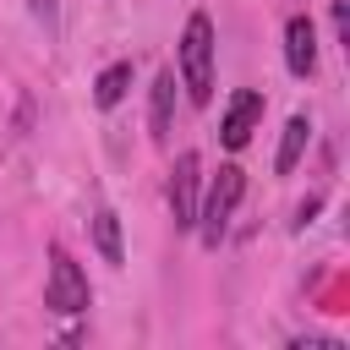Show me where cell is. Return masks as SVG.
<instances>
[{
  "label": "cell",
  "instance_id": "obj_1",
  "mask_svg": "<svg viewBox=\"0 0 350 350\" xmlns=\"http://www.w3.org/2000/svg\"><path fill=\"white\" fill-rule=\"evenodd\" d=\"M180 88L191 93V104L213 98V22L202 11H191L180 33Z\"/></svg>",
  "mask_w": 350,
  "mask_h": 350
},
{
  "label": "cell",
  "instance_id": "obj_2",
  "mask_svg": "<svg viewBox=\"0 0 350 350\" xmlns=\"http://www.w3.org/2000/svg\"><path fill=\"white\" fill-rule=\"evenodd\" d=\"M88 301H93V290H88V273L71 262V252H66V246H49L44 306H49V312H60V317H77V312H88Z\"/></svg>",
  "mask_w": 350,
  "mask_h": 350
},
{
  "label": "cell",
  "instance_id": "obj_3",
  "mask_svg": "<svg viewBox=\"0 0 350 350\" xmlns=\"http://www.w3.org/2000/svg\"><path fill=\"white\" fill-rule=\"evenodd\" d=\"M241 191H246V170H241V164H224V170L213 175V186H208V197L197 202V224H202V246H219V235H224V224H230V213H235V202H241Z\"/></svg>",
  "mask_w": 350,
  "mask_h": 350
},
{
  "label": "cell",
  "instance_id": "obj_4",
  "mask_svg": "<svg viewBox=\"0 0 350 350\" xmlns=\"http://www.w3.org/2000/svg\"><path fill=\"white\" fill-rule=\"evenodd\" d=\"M197 180H202V159L197 153H180L175 170H170V213H175V230H191L197 224Z\"/></svg>",
  "mask_w": 350,
  "mask_h": 350
},
{
  "label": "cell",
  "instance_id": "obj_5",
  "mask_svg": "<svg viewBox=\"0 0 350 350\" xmlns=\"http://www.w3.org/2000/svg\"><path fill=\"white\" fill-rule=\"evenodd\" d=\"M257 120H262V93H257V88H241V93L230 98V109H224V126H219L224 148H246L252 131H257Z\"/></svg>",
  "mask_w": 350,
  "mask_h": 350
},
{
  "label": "cell",
  "instance_id": "obj_6",
  "mask_svg": "<svg viewBox=\"0 0 350 350\" xmlns=\"http://www.w3.org/2000/svg\"><path fill=\"white\" fill-rule=\"evenodd\" d=\"M284 66L295 77H312V66H317V27H312V16H290L284 22Z\"/></svg>",
  "mask_w": 350,
  "mask_h": 350
},
{
  "label": "cell",
  "instance_id": "obj_7",
  "mask_svg": "<svg viewBox=\"0 0 350 350\" xmlns=\"http://www.w3.org/2000/svg\"><path fill=\"white\" fill-rule=\"evenodd\" d=\"M170 115H175V71H159V77H153V98H148L153 142H164V137H170Z\"/></svg>",
  "mask_w": 350,
  "mask_h": 350
},
{
  "label": "cell",
  "instance_id": "obj_8",
  "mask_svg": "<svg viewBox=\"0 0 350 350\" xmlns=\"http://www.w3.org/2000/svg\"><path fill=\"white\" fill-rule=\"evenodd\" d=\"M306 142H312V120H306V115H290V120H284V142H279V153H273V175H290V170L301 164Z\"/></svg>",
  "mask_w": 350,
  "mask_h": 350
},
{
  "label": "cell",
  "instance_id": "obj_9",
  "mask_svg": "<svg viewBox=\"0 0 350 350\" xmlns=\"http://www.w3.org/2000/svg\"><path fill=\"white\" fill-rule=\"evenodd\" d=\"M93 241H98V257H104L109 268H120V262H126V246H120V219H115L109 208H98V213H93Z\"/></svg>",
  "mask_w": 350,
  "mask_h": 350
},
{
  "label": "cell",
  "instance_id": "obj_10",
  "mask_svg": "<svg viewBox=\"0 0 350 350\" xmlns=\"http://www.w3.org/2000/svg\"><path fill=\"white\" fill-rule=\"evenodd\" d=\"M126 88H131V60H115V66L93 82V104H98V109H115V104L126 98Z\"/></svg>",
  "mask_w": 350,
  "mask_h": 350
},
{
  "label": "cell",
  "instance_id": "obj_11",
  "mask_svg": "<svg viewBox=\"0 0 350 350\" xmlns=\"http://www.w3.org/2000/svg\"><path fill=\"white\" fill-rule=\"evenodd\" d=\"M334 27H339V38L350 44V5H345V0H334Z\"/></svg>",
  "mask_w": 350,
  "mask_h": 350
},
{
  "label": "cell",
  "instance_id": "obj_12",
  "mask_svg": "<svg viewBox=\"0 0 350 350\" xmlns=\"http://www.w3.org/2000/svg\"><path fill=\"white\" fill-rule=\"evenodd\" d=\"M290 350H345V345H339V339H295Z\"/></svg>",
  "mask_w": 350,
  "mask_h": 350
},
{
  "label": "cell",
  "instance_id": "obj_13",
  "mask_svg": "<svg viewBox=\"0 0 350 350\" xmlns=\"http://www.w3.org/2000/svg\"><path fill=\"white\" fill-rule=\"evenodd\" d=\"M317 208H323V197H306V202H301V208H295V224H306V219H312V213H317Z\"/></svg>",
  "mask_w": 350,
  "mask_h": 350
}]
</instances>
